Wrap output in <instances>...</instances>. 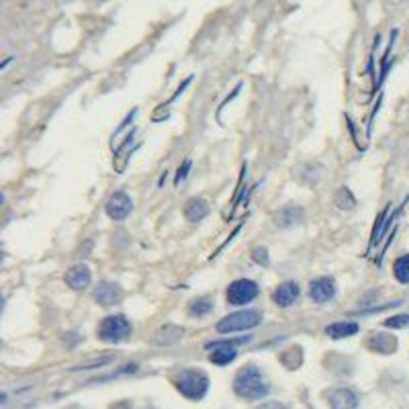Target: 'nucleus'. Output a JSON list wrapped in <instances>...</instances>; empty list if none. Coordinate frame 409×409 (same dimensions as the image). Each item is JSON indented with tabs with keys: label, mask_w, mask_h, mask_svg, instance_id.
Segmentation results:
<instances>
[{
	"label": "nucleus",
	"mask_w": 409,
	"mask_h": 409,
	"mask_svg": "<svg viewBox=\"0 0 409 409\" xmlns=\"http://www.w3.org/2000/svg\"><path fill=\"white\" fill-rule=\"evenodd\" d=\"M234 391L237 397L248 399V401H258L271 393V385L264 379L262 370L254 364H248L235 374Z\"/></svg>",
	"instance_id": "nucleus-1"
},
{
	"label": "nucleus",
	"mask_w": 409,
	"mask_h": 409,
	"mask_svg": "<svg viewBox=\"0 0 409 409\" xmlns=\"http://www.w3.org/2000/svg\"><path fill=\"white\" fill-rule=\"evenodd\" d=\"M176 389L180 391V395H184L186 399L201 401L209 391V377L201 370H182L180 377L176 379Z\"/></svg>",
	"instance_id": "nucleus-2"
},
{
	"label": "nucleus",
	"mask_w": 409,
	"mask_h": 409,
	"mask_svg": "<svg viewBox=\"0 0 409 409\" xmlns=\"http://www.w3.org/2000/svg\"><path fill=\"white\" fill-rule=\"evenodd\" d=\"M248 342H252V336L237 338V340H215V342H207L205 348L209 350V360L213 364L225 367L237 358V346L248 344Z\"/></svg>",
	"instance_id": "nucleus-3"
},
{
	"label": "nucleus",
	"mask_w": 409,
	"mask_h": 409,
	"mask_svg": "<svg viewBox=\"0 0 409 409\" xmlns=\"http://www.w3.org/2000/svg\"><path fill=\"white\" fill-rule=\"evenodd\" d=\"M260 321H262V313L258 309H244V312L230 313L227 317H223L217 324V331L219 333H232V331L252 330L256 326H260Z\"/></svg>",
	"instance_id": "nucleus-4"
},
{
	"label": "nucleus",
	"mask_w": 409,
	"mask_h": 409,
	"mask_svg": "<svg viewBox=\"0 0 409 409\" xmlns=\"http://www.w3.org/2000/svg\"><path fill=\"white\" fill-rule=\"evenodd\" d=\"M131 333V324L125 315H109L98 326V338L109 344H117L127 340Z\"/></svg>",
	"instance_id": "nucleus-5"
},
{
	"label": "nucleus",
	"mask_w": 409,
	"mask_h": 409,
	"mask_svg": "<svg viewBox=\"0 0 409 409\" xmlns=\"http://www.w3.org/2000/svg\"><path fill=\"white\" fill-rule=\"evenodd\" d=\"M258 285L254 280H248V278H239V280H234L227 289V303L230 305H246V303H252L254 299L258 297Z\"/></svg>",
	"instance_id": "nucleus-6"
},
{
	"label": "nucleus",
	"mask_w": 409,
	"mask_h": 409,
	"mask_svg": "<svg viewBox=\"0 0 409 409\" xmlns=\"http://www.w3.org/2000/svg\"><path fill=\"white\" fill-rule=\"evenodd\" d=\"M131 209H134V201L129 198L127 193H123V191H119L115 195L109 196V201H107V205H105V211H107V215H109L113 221H123L127 215L131 213Z\"/></svg>",
	"instance_id": "nucleus-7"
},
{
	"label": "nucleus",
	"mask_w": 409,
	"mask_h": 409,
	"mask_svg": "<svg viewBox=\"0 0 409 409\" xmlns=\"http://www.w3.org/2000/svg\"><path fill=\"white\" fill-rule=\"evenodd\" d=\"M309 297L315 303H328L336 297V280L331 276H319L309 285Z\"/></svg>",
	"instance_id": "nucleus-8"
},
{
	"label": "nucleus",
	"mask_w": 409,
	"mask_h": 409,
	"mask_svg": "<svg viewBox=\"0 0 409 409\" xmlns=\"http://www.w3.org/2000/svg\"><path fill=\"white\" fill-rule=\"evenodd\" d=\"M331 409H356L360 399L356 395V391H352L350 387H338L330 393L328 397Z\"/></svg>",
	"instance_id": "nucleus-9"
},
{
	"label": "nucleus",
	"mask_w": 409,
	"mask_h": 409,
	"mask_svg": "<svg viewBox=\"0 0 409 409\" xmlns=\"http://www.w3.org/2000/svg\"><path fill=\"white\" fill-rule=\"evenodd\" d=\"M66 283H68V287L74 289V291H84V289H88L90 283H93L90 268H88L86 264H76V266H72V268L66 273Z\"/></svg>",
	"instance_id": "nucleus-10"
},
{
	"label": "nucleus",
	"mask_w": 409,
	"mask_h": 409,
	"mask_svg": "<svg viewBox=\"0 0 409 409\" xmlns=\"http://www.w3.org/2000/svg\"><path fill=\"white\" fill-rule=\"evenodd\" d=\"M95 299L97 303L109 307V305H117L119 301L123 299V289L115 285V283H100L95 291Z\"/></svg>",
	"instance_id": "nucleus-11"
},
{
	"label": "nucleus",
	"mask_w": 409,
	"mask_h": 409,
	"mask_svg": "<svg viewBox=\"0 0 409 409\" xmlns=\"http://www.w3.org/2000/svg\"><path fill=\"white\" fill-rule=\"evenodd\" d=\"M367 346L372 352H379V354H393L397 350V338L389 336V333H383V331H377V333L370 336Z\"/></svg>",
	"instance_id": "nucleus-12"
},
{
	"label": "nucleus",
	"mask_w": 409,
	"mask_h": 409,
	"mask_svg": "<svg viewBox=\"0 0 409 409\" xmlns=\"http://www.w3.org/2000/svg\"><path fill=\"white\" fill-rule=\"evenodd\" d=\"M299 292H301L299 291V285L292 283V280H287V283H283V285L274 291L273 299L278 307H291L292 303L299 299Z\"/></svg>",
	"instance_id": "nucleus-13"
},
{
	"label": "nucleus",
	"mask_w": 409,
	"mask_h": 409,
	"mask_svg": "<svg viewBox=\"0 0 409 409\" xmlns=\"http://www.w3.org/2000/svg\"><path fill=\"white\" fill-rule=\"evenodd\" d=\"M303 219H305V211H303L301 207L289 205V207H285L283 211H278V213H276V217H274V223H276L278 227H292V225L301 223Z\"/></svg>",
	"instance_id": "nucleus-14"
},
{
	"label": "nucleus",
	"mask_w": 409,
	"mask_h": 409,
	"mask_svg": "<svg viewBox=\"0 0 409 409\" xmlns=\"http://www.w3.org/2000/svg\"><path fill=\"white\" fill-rule=\"evenodd\" d=\"M209 215V203L205 201V198H189L186 201V205H184V217L189 219V221H201V219H205Z\"/></svg>",
	"instance_id": "nucleus-15"
},
{
	"label": "nucleus",
	"mask_w": 409,
	"mask_h": 409,
	"mask_svg": "<svg viewBox=\"0 0 409 409\" xmlns=\"http://www.w3.org/2000/svg\"><path fill=\"white\" fill-rule=\"evenodd\" d=\"M360 326L354 321H336L326 328V336H330L331 340H342V338H350L354 333H358Z\"/></svg>",
	"instance_id": "nucleus-16"
},
{
	"label": "nucleus",
	"mask_w": 409,
	"mask_h": 409,
	"mask_svg": "<svg viewBox=\"0 0 409 409\" xmlns=\"http://www.w3.org/2000/svg\"><path fill=\"white\" fill-rule=\"evenodd\" d=\"M182 333L184 330L182 328H178V326H164L162 330L156 331V336H154V344L158 346H168V344H174L178 342L180 338H182Z\"/></svg>",
	"instance_id": "nucleus-17"
},
{
	"label": "nucleus",
	"mask_w": 409,
	"mask_h": 409,
	"mask_svg": "<svg viewBox=\"0 0 409 409\" xmlns=\"http://www.w3.org/2000/svg\"><path fill=\"white\" fill-rule=\"evenodd\" d=\"M333 203L338 205V209H352L354 205H356V198H354V195L350 193V189L348 186H342L338 193H336V196H333Z\"/></svg>",
	"instance_id": "nucleus-18"
},
{
	"label": "nucleus",
	"mask_w": 409,
	"mask_h": 409,
	"mask_svg": "<svg viewBox=\"0 0 409 409\" xmlns=\"http://www.w3.org/2000/svg\"><path fill=\"white\" fill-rule=\"evenodd\" d=\"M211 312H213V303H211V299H207V297L195 299V301L189 305V313H191V315H196V317L207 315V313Z\"/></svg>",
	"instance_id": "nucleus-19"
},
{
	"label": "nucleus",
	"mask_w": 409,
	"mask_h": 409,
	"mask_svg": "<svg viewBox=\"0 0 409 409\" xmlns=\"http://www.w3.org/2000/svg\"><path fill=\"white\" fill-rule=\"evenodd\" d=\"M395 278L403 285H409V256H401L393 266Z\"/></svg>",
	"instance_id": "nucleus-20"
},
{
	"label": "nucleus",
	"mask_w": 409,
	"mask_h": 409,
	"mask_svg": "<svg viewBox=\"0 0 409 409\" xmlns=\"http://www.w3.org/2000/svg\"><path fill=\"white\" fill-rule=\"evenodd\" d=\"M385 328H391V330H405V328H409V315H395V317L385 319Z\"/></svg>",
	"instance_id": "nucleus-21"
},
{
	"label": "nucleus",
	"mask_w": 409,
	"mask_h": 409,
	"mask_svg": "<svg viewBox=\"0 0 409 409\" xmlns=\"http://www.w3.org/2000/svg\"><path fill=\"white\" fill-rule=\"evenodd\" d=\"M252 258L258 262V264H262V266H268V250L264 248V246H258V248H254Z\"/></svg>",
	"instance_id": "nucleus-22"
},
{
	"label": "nucleus",
	"mask_w": 409,
	"mask_h": 409,
	"mask_svg": "<svg viewBox=\"0 0 409 409\" xmlns=\"http://www.w3.org/2000/svg\"><path fill=\"white\" fill-rule=\"evenodd\" d=\"M397 305H401V301H389V303H385V305H379V307H370L367 312H354L350 315H367V313H379V312H385V309H391V307H397Z\"/></svg>",
	"instance_id": "nucleus-23"
},
{
	"label": "nucleus",
	"mask_w": 409,
	"mask_h": 409,
	"mask_svg": "<svg viewBox=\"0 0 409 409\" xmlns=\"http://www.w3.org/2000/svg\"><path fill=\"white\" fill-rule=\"evenodd\" d=\"M191 166H193V162H191V160H186V162L182 164V168H178V174H176V184H180V182H184V180H186V176H189Z\"/></svg>",
	"instance_id": "nucleus-24"
},
{
	"label": "nucleus",
	"mask_w": 409,
	"mask_h": 409,
	"mask_svg": "<svg viewBox=\"0 0 409 409\" xmlns=\"http://www.w3.org/2000/svg\"><path fill=\"white\" fill-rule=\"evenodd\" d=\"M256 409H287V405H285V403H278V401H268V403L258 405Z\"/></svg>",
	"instance_id": "nucleus-25"
}]
</instances>
